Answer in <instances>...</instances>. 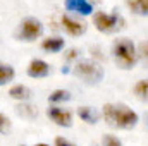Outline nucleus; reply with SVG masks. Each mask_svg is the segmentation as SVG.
I'll return each instance as SVG.
<instances>
[{
  "label": "nucleus",
  "mask_w": 148,
  "mask_h": 146,
  "mask_svg": "<svg viewBox=\"0 0 148 146\" xmlns=\"http://www.w3.org/2000/svg\"><path fill=\"white\" fill-rule=\"evenodd\" d=\"M103 117L107 120V124L117 129H131L138 124V113L133 112L126 105H114V103H107L103 107Z\"/></svg>",
  "instance_id": "1"
},
{
  "label": "nucleus",
  "mask_w": 148,
  "mask_h": 146,
  "mask_svg": "<svg viewBox=\"0 0 148 146\" xmlns=\"http://www.w3.org/2000/svg\"><path fill=\"white\" fill-rule=\"evenodd\" d=\"M112 55H114V60L117 64L119 69H124V71H129L134 67L136 60H138V53H136V46L133 45L131 40L127 38H121L114 43L112 46Z\"/></svg>",
  "instance_id": "2"
},
{
  "label": "nucleus",
  "mask_w": 148,
  "mask_h": 146,
  "mask_svg": "<svg viewBox=\"0 0 148 146\" xmlns=\"http://www.w3.org/2000/svg\"><path fill=\"white\" fill-rule=\"evenodd\" d=\"M74 74L88 84H98L103 79V69L91 60L77 62V65L74 67Z\"/></svg>",
  "instance_id": "3"
},
{
  "label": "nucleus",
  "mask_w": 148,
  "mask_h": 146,
  "mask_svg": "<svg viewBox=\"0 0 148 146\" xmlns=\"http://www.w3.org/2000/svg\"><path fill=\"white\" fill-rule=\"evenodd\" d=\"M93 24L100 33H114L122 28L124 19L117 14H105V12H97L93 16Z\"/></svg>",
  "instance_id": "4"
},
{
  "label": "nucleus",
  "mask_w": 148,
  "mask_h": 146,
  "mask_svg": "<svg viewBox=\"0 0 148 146\" xmlns=\"http://www.w3.org/2000/svg\"><path fill=\"white\" fill-rule=\"evenodd\" d=\"M41 33H43L41 23L35 17H28L19 24V28L16 31V36L19 40H23V41H35L36 38L41 36Z\"/></svg>",
  "instance_id": "5"
},
{
  "label": "nucleus",
  "mask_w": 148,
  "mask_h": 146,
  "mask_svg": "<svg viewBox=\"0 0 148 146\" xmlns=\"http://www.w3.org/2000/svg\"><path fill=\"white\" fill-rule=\"evenodd\" d=\"M47 115L57 124V126H62V127H71L73 126V115L69 110H64L60 107H50L47 110Z\"/></svg>",
  "instance_id": "6"
},
{
  "label": "nucleus",
  "mask_w": 148,
  "mask_h": 146,
  "mask_svg": "<svg viewBox=\"0 0 148 146\" xmlns=\"http://www.w3.org/2000/svg\"><path fill=\"white\" fill-rule=\"evenodd\" d=\"M62 26L71 36H81L86 31V24L83 21H77L71 16H62Z\"/></svg>",
  "instance_id": "7"
},
{
  "label": "nucleus",
  "mask_w": 148,
  "mask_h": 146,
  "mask_svg": "<svg viewBox=\"0 0 148 146\" xmlns=\"http://www.w3.org/2000/svg\"><path fill=\"white\" fill-rule=\"evenodd\" d=\"M66 9L69 12H77L81 16H88L93 12V5L88 0H66Z\"/></svg>",
  "instance_id": "8"
},
{
  "label": "nucleus",
  "mask_w": 148,
  "mask_h": 146,
  "mask_svg": "<svg viewBox=\"0 0 148 146\" xmlns=\"http://www.w3.org/2000/svg\"><path fill=\"white\" fill-rule=\"evenodd\" d=\"M50 74V65L40 59H35L28 65V76L31 77H47Z\"/></svg>",
  "instance_id": "9"
},
{
  "label": "nucleus",
  "mask_w": 148,
  "mask_h": 146,
  "mask_svg": "<svg viewBox=\"0 0 148 146\" xmlns=\"http://www.w3.org/2000/svg\"><path fill=\"white\" fill-rule=\"evenodd\" d=\"M64 40L59 36H53V38H47V40H43V43H41V48L45 50V52H48V53H55V52H60L62 48H64Z\"/></svg>",
  "instance_id": "10"
},
{
  "label": "nucleus",
  "mask_w": 148,
  "mask_h": 146,
  "mask_svg": "<svg viewBox=\"0 0 148 146\" xmlns=\"http://www.w3.org/2000/svg\"><path fill=\"white\" fill-rule=\"evenodd\" d=\"M126 3L133 14L143 16V17L148 16V0H126Z\"/></svg>",
  "instance_id": "11"
},
{
  "label": "nucleus",
  "mask_w": 148,
  "mask_h": 146,
  "mask_svg": "<svg viewBox=\"0 0 148 146\" xmlns=\"http://www.w3.org/2000/svg\"><path fill=\"white\" fill-rule=\"evenodd\" d=\"M9 95H10V98H14V100H21V102H26V100L31 98V91H29L26 86H23V84H17V86L10 88Z\"/></svg>",
  "instance_id": "12"
},
{
  "label": "nucleus",
  "mask_w": 148,
  "mask_h": 146,
  "mask_svg": "<svg viewBox=\"0 0 148 146\" xmlns=\"http://www.w3.org/2000/svg\"><path fill=\"white\" fill-rule=\"evenodd\" d=\"M77 115H79L84 122H88V124H97V122H98V113L93 108H90V107H81V108H77Z\"/></svg>",
  "instance_id": "13"
},
{
  "label": "nucleus",
  "mask_w": 148,
  "mask_h": 146,
  "mask_svg": "<svg viewBox=\"0 0 148 146\" xmlns=\"http://www.w3.org/2000/svg\"><path fill=\"white\" fill-rule=\"evenodd\" d=\"M14 76H16L14 67H10V65H7V64H0V86H3V84H7L9 81H12Z\"/></svg>",
  "instance_id": "14"
},
{
  "label": "nucleus",
  "mask_w": 148,
  "mask_h": 146,
  "mask_svg": "<svg viewBox=\"0 0 148 146\" xmlns=\"http://www.w3.org/2000/svg\"><path fill=\"white\" fill-rule=\"evenodd\" d=\"M133 91H134V95H136L140 100H143V102H148V79L138 81V83L134 84Z\"/></svg>",
  "instance_id": "15"
},
{
  "label": "nucleus",
  "mask_w": 148,
  "mask_h": 146,
  "mask_svg": "<svg viewBox=\"0 0 148 146\" xmlns=\"http://www.w3.org/2000/svg\"><path fill=\"white\" fill-rule=\"evenodd\" d=\"M71 98V93L69 91H66V89H55L50 96H48V100L52 102V103H59V102H67Z\"/></svg>",
  "instance_id": "16"
},
{
  "label": "nucleus",
  "mask_w": 148,
  "mask_h": 146,
  "mask_svg": "<svg viewBox=\"0 0 148 146\" xmlns=\"http://www.w3.org/2000/svg\"><path fill=\"white\" fill-rule=\"evenodd\" d=\"M138 57L141 59V62L148 67V41H143L138 46Z\"/></svg>",
  "instance_id": "17"
},
{
  "label": "nucleus",
  "mask_w": 148,
  "mask_h": 146,
  "mask_svg": "<svg viewBox=\"0 0 148 146\" xmlns=\"http://www.w3.org/2000/svg\"><path fill=\"white\" fill-rule=\"evenodd\" d=\"M102 145H103V146H122V145H121V141H119L115 136H110V134L103 136V139H102Z\"/></svg>",
  "instance_id": "18"
},
{
  "label": "nucleus",
  "mask_w": 148,
  "mask_h": 146,
  "mask_svg": "<svg viewBox=\"0 0 148 146\" xmlns=\"http://www.w3.org/2000/svg\"><path fill=\"white\" fill-rule=\"evenodd\" d=\"M10 129V120L3 115V113H0V132L3 134V132H7Z\"/></svg>",
  "instance_id": "19"
},
{
  "label": "nucleus",
  "mask_w": 148,
  "mask_h": 146,
  "mask_svg": "<svg viewBox=\"0 0 148 146\" xmlns=\"http://www.w3.org/2000/svg\"><path fill=\"white\" fill-rule=\"evenodd\" d=\"M55 146H74V145L69 143L67 139H64V138H57L55 139Z\"/></svg>",
  "instance_id": "20"
},
{
  "label": "nucleus",
  "mask_w": 148,
  "mask_h": 146,
  "mask_svg": "<svg viewBox=\"0 0 148 146\" xmlns=\"http://www.w3.org/2000/svg\"><path fill=\"white\" fill-rule=\"evenodd\" d=\"M36 146H48V145H43V143H40V145H36Z\"/></svg>",
  "instance_id": "21"
},
{
  "label": "nucleus",
  "mask_w": 148,
  "mask_h": 146,
  "mask_svg": "<svg viewBox=\"0 0 148 146\" xmlns=\"http://www.w3.org/2000/svg\"><path fill=\"white\" fill-rule=\"evenodd\" d=\"M23 146H24V145H23Z\"/></svg>",
  "instance_id": "22"
}]
</instances>
